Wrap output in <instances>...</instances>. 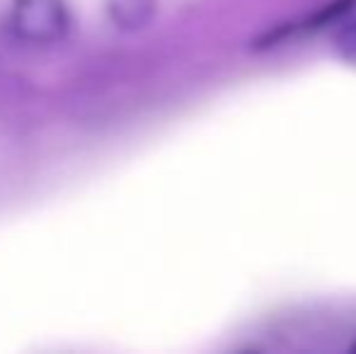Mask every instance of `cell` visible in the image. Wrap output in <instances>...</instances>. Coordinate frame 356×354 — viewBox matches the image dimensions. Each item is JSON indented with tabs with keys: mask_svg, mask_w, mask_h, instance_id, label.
I'll return each instance as SVG.
<instances>
[{
	"mask_svg": "<svg viewBox=\"0 0 356 354\" xmlns=\"http://www.w3.org/2000/svg\"><path fill=\"white\" fill-rule=\"evenodd\" d=\"M68 8L63 0H15L10 10V27L22 42L54 44L66 37Z\"/></svg>",
	"mask_w": 356,
	"mask_h": 354,
	"instance_id": "1",
	"label": "cell"
},
{
	"mask_svg": "<svg viewBox=\"0 0 356 354\" xmlns=\"http://www.w3.org/2000/svg\"><path fill=\"white\" fill-rule=\"evenodd\" d=\"M158 0H107V15L119 29H141L150 22Z\"/></svg>",
	"mask_w": 356,
	"mask_h": 354,
	"instance_id": "2",
	"label": "cell"
},
{
	"mask_svg": "<svg viewBox=\"0 0 356 354\" xmlns=\"http://www.w3.org/2000/svg\"><path fill=\"white\" fill-rule=\"evenodd\" d=\"M337 44H339V54H342L347 61L356 63V19H352V22L339 32Z\"/></svg>",
	"mask_w": 356,
	"mask_h": 354,
	"instance_id": "3",
	"label": "cell"
},
{
	"mask_svg": "<svg viewBox=\"0 0 356 354\" xmlns=\"http://www.w3.org/2000/svg\"><path fill=\"white\" fill-rule=\"evenodd\" d=\"M352 352H356V345H354V347H352Z\"/></svg>",
	"mask_w": 356,
	"mask_h": 354,
	"instance_id": "4",
	"label": "cell"
}]
</instances>
